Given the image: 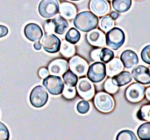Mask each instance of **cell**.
Here are the masks:
<instances>
[{
    "label": "cell",
    "mask_w": 150,
    "mask_h": 140,
    "mask_svg": "<svg viewBox=\"0 0 150 140\" xmlns=\"http://www.w3.org/2000/svg\"><path fill=\"white\" fill-rule=\"evenodd\" d=\"M70 70L78 76H83L88 70V62L80 56H74L69 62Z\"/></svg>",
    "instance_id": "11"
},
{
    "label": "cell",
    "mask_w": 150,
    "mask_h": 140,
    "mask_svg": "<svg viewBox=\"0 0 150 140\" xmlns=\"http://www.w3.org/2000/svg\"><path fill=\"white\" fill-rule=\"evenodd\" d=\"M137 135L141 140H150V124L147 122L142 125L137 131Z\"/></svg>",
    "instance_id": "27"
},
{
    "label": "cell",
    "mask_w": 150,
    "mask_h": 140,
    "mask_svg": "<svg viewBox=\"0 0 150 140\" xmlns=\"http://www.w3.org/2000/svg\"><path fill=\"white\" fill-rule=\"evenodd\" d=\"M126 40L125 32L119 27H112L105 34V45L112 50L120 48Z\"/></svg>",
    "instance_id": "2"
},
{
    "label": "cell",
    "mask_w": 150,
    "mask_h": 140,
    "mask_svg": "<svg viewBox=\"0 0 150 140\" xmlns=\"http://www.w3.org/2000/svg\"><path fill=\"white\" fill-rule=\"evenodd\" d=\"M10 139V133L8 128L4 125L2 122H0V140H9Z\"/></svg>",
    "instance_id": "34"
},
{
    "label": "cell",
    "mask_w": 150,
    "mask_h": 140,
    "mask_svg": "<svg viewBox=\"0 0 150 140\" xmlns=\"http://www.w3.org/2000/svg\"><path fill=\"white\" fill-rule=\"evenodd\" d=\"M24 34L25 38L33 42L39 41L43 36L42 29L35 23H29L24 28Z\"/></svg>",
    "instance_id": "13"
},
{
    "label": "cell",
    "mask_w": 150,
    "mask_h": 140,
    "mask_svg": "<svg viewBox=\"0 0 150 140\" xmlns=\"http://www.w3.org/2000/svg\"><path fill=\"white\" fill-rule=\"evenodd\" d=\"M110 17H111V18L112 19H113V20H115V19H117L118 18H119V13L117 12V11H112L111 13H110Z\"/></svg>",
    "instance_id": "40"
},
{
    "label": "cell",
    "mask_w": 150,
    "mask_h": 140,
    "mask_svg": "<svg viewBox=\"0 0 150 140\" xmlns=\"http://www.w3.org/2000/svg\"><path fill=\"white\" fill-rule=\"evenodd\" d=\"M70 1H80V0H70Z\"/></svg>",
    "instance_id": "43"
},
{
    "label": "cell",
    "mask_w": 150,
    "mask_h": 140,
    "mask_svg": "<svg viewBox=\"0 0 150 140\" xmlns=\"http://www.w3.org/2000/svg\"><path fill=\"white\" fill-rule=\"evenodd\" d=\"M73 24L76 29L84 32H89L98 26V18L91 11H84L75 16Z\"/></svg>",
    "instance_id": "1"
},
{
    "label": "cell",
    "mask_w": 150,
    "mask_h": 140,
    "mask_svg": "<svg viewBox=\"0 0 150 140\" xmlns=\"http://www.w3.org/2000/svg\"><path fill=\"white\" fill-rule=\"evenodd\" d=\"M132 77L140 84L149 85L150 83L149 68L145 66H136L132 71Z\"/></svg>",
    "instance_id": "12"
},
{
    "label": "cell",
    "mask_w": 150,
    "mask_h": 140,
    "mask_svg": "<svg viewBox=\"0 0 150 140\" xmlns=\"http://www.w3.org/2000/svg\"><path fill=\"white\" fill-rule=\"evenodd\" d=\"M112 79L118 87H122V86H125L127 84H129L132 82L133 77H132V75L130 72L121 71L118 75H114Z\"/></svg>",
    "instance_id": "21"
},
{
    "label": "cell",
    "mask_w": 150,
    "mask_h": 140,
    "mask_svg": "<svg viewBox=\"0 0 150 140\" xmlns=\"http://www.w3.org/2000/svg\"><path fill=\"white\" fill-rule=\"evenodd\" d=\"M76 7L69 2H63L60 4L59 7V12L62 17H63L66 19H71L75 18L76 15Z\"/></svg>",
    "instance_id": "19"
},
{
    "label": "cell",
    "mask_w": 150,
    "mask_h": 140,
    "mask_svg": "<svg viewBox=\"0 0 150 140\" xmlns=\"http://www.w3.org/2000/svg\"><path fill=\"white\" fill-rule=\"evenodd\" d=\"M62 79L63 82L67 86L70 87H75L78 82V77L76 74H74L71 70H67L63 75H62Z\"/></svg>",
    "instance_id": "25"
},
{
    "label": "cell",
    "mask_w": 150,
    "mask_h": 140,
    "mask_svg": "<svg viewBox=\"0 0 150 140\" xmlns=\"http://www.w3.org/2000/svg\"><path fill=\"white\" fill-rule=\"evenodd\" d=\"M76 89L79 96L84 100H91L95 95V87L87 78L80 79L76 83Z\"/></svg>",
    "instance_id": "8"
},
{
    "label": "cell",
    "mask_w": 150,
    "mask_h": 140,
    "mask_svg": "<svg viewBox=\"0 0 150 140\" xmlns=\"http://www.w3.org/2000/svg\"><path fill=\"white\" fill-rule=\"evenodd\" d=\"M41 46L49 53H55L59 52L61 46V39L53 33H47L41 38Z\"/></svg>",
    "instance_id": "9"
},
{
    "label": "cell",
    "mask_w": 150,
    "mask_h": 140,
    "mask_svg": "<svg viewBox=\"0 0 150 140\" xmlns=\"http://www.w3.org/2000/svg\"><path fill=\"white\" fill-rule=\"evenodd\" d=\"M42 83L45 89H47L53 96H58L62 93L64 83L60 76L48 75L43 79Z\"/></svg>",
    "instance_id": "5"
},
{
    "label": "cell",
    "mask_w": 150,
    "mask_h": 140,
    "mask_svg": "<svg viewBox=\"0 0 150 140\" xmlns=\"http://www.w3.org/2000/svg\"><path fill=\"white\" fill-rule=\"evenodd\" d=\"M53 25H54V32L59 35H62L66 32L69 28V22L63 17L56 16L54 18H51Z\"/></svg>",
    "instance_id": "20"
},
{
    "label": "cell",
    "mask_w": 150,
    "mask_h": 140,
    "mask_svg": "<svg viewBox=\"0 0 150 140\" xmlns=\"http://www.w3.org/2000/svg\"><path fill=\"white\" fill-rule=\"evenodd\" d=\"M38 74H39V76H40V78H42V79L46 78V77H47V76H48V75H49L48 70H47V68H40V69L39 70Z\"/></svg>",
    "instance_id": "38"
},
{
    "label": "cell",
    "mask_w": 150,
    "mask_h": 140,
    "mask_svg": "<svg viewBox=\"0 0 150 140\" xmlns=\"http://www.w3.org/2000/svg\"><path fill=\"white\" fill-rule=\"evenodd\" d=\"M86 74H87L88 79L92 83L101 82L106 76V70H105V63L100 62V61L92 63L88 68Z\"/></svg>",
    "instance_id": "4"
},
{
    "label": "cell",
    "mask_w": 150,
    "mask_h": 140,
    "mask_svg": "<svg viewBox=\"0 0 150 140\" xmlns=\"http://www.w3.org/2000/svg\"><path fill=\"white\" fill-rule=\"evenodd\" d=\"M112 5L118 13H125L132 6V0H112Z\"/></svg>",
    "instance_id": "22"
},
{
    "label": "cell",
    "mask_w": 150,
    "mask_h": 140,
    "mask_svg": "<svg viewBox=\"0 0 150 140\" xmlns=\"http://www.w3.org/2000/svg\"><path fill=\"white\" fill-rule=\"evenodd\" d=\"M48 100V95L47 90L42 86H36L33 89L30 93L29 101L30 103L34 108H41L43 107Z\"/></svg>",
    "instance_id": "6"
},
{
    "label": "cell",
    "mask_w": 150,
    "mask_h": 140,
    "mask_svg": "<svg viewBox=\"0 0 150 140\" xmlns=\"http://www.w3.org/2000/svg\"><path fill=\"white\" fill-rule=\"evenodd\" d=\"M96 108L101 112H110L113 110L114 107V101L112 97L105 92H99L96 95L94 99Z\"/></svg>",
    "instance_id": "7"
},
{
    "label": "cell",
    "mask_w": 150,
    "mask_h": 140,
    "mask_svg": "<svg viewBox=\"0 0 150 140\" xmlns=\"http://www.w3.org/2000/svg\"><path fill=\"white\" fill-rule=\"evenodd\" d=\"M120 61L126 68H133L139 63L137 53L130 49L125 50L120 55Z\"/></svg>",
    "instance_id": "16"
},
{
    "label": "cell",
    "mask_w": 150,
    "mask_h": 140,
    "mask_svg": "<svg viewBox=\"0 0 150 140\" xmlns=\"http://www.w3.org/2000/svg\"><path fill=\"white\" fill-rule=\"evenodd\" d=\"M100 29L105 31V32H108L109 30H111L113 25H114V20L111 18L110 16H102L100 20L98 21V25Z\"/></svg>",
    "instance_id": "26"
},
{
    "label": "cell",
    "mask_w": 150,
    "mask_h": 140,
    "mask_svg": "<svg viewBox=\"0 0 150 140\" xmlns=\"http://www.w3.org/2000/svg\"><path fill=\"white\" fill-rule=\"evenodd\" d=\"M8 32H9V30L5 25H0V38L5 37L8 34Z\"/></svg>",
    "instance_id": "39"
},
{
    "label": "cell",
    "mask_w": 150,
    "mask_h": 140,
    "mask_svg": "<svg viewBox=\"0 0 150 140\" xmlns=\"http://www.w3.org/2000/svg\"><path fill=\"white\" fill-rule=\"evenodd\" d=\"M145 95H146V96H147V99L148 100H150V88H147L146 89H145Z\"/></svg>",
    "instance_id": "42"
},
{
    "label": "cell",
    "mask_w": 150,
    "mask_h": 140,
    "mask_svg": "<svg viewBox=\"0 0 150 140\" xmlns=\"http://www.w3.org/2000/svg\"><path fill=\"white\" fill-rule=\"evenodd\" d=\"M123 64L118 58H113L112 61L107 62V65H105V70L106 75L110 77H113L114 75H118L121 71H123Z\"/></svg>",
    "instance_id": "18"
},
{
    "label": "cell",
    "mask_w": 150,
    "mask_h": 140,
    "mask_svg": "<svg viewBox=\"0 0 150 140\" xmlns=\"http://www.w3.org/2000/svg\"><path fill=\"white\" fill-rule=\"evenodd\" d=\"M114 58V53L109 48L103 47L100 53V61L103 63H107Z\"/></svg>",
    "instance_id": "28"
},
{
    "label": "cell",
    "mask_w": 150,
    "mask_h": 140,
    "mask_svg": "<svg viewBox=\"0 0 150 140\" xmlns=\"http://www.w3.org/2000/svg\"><path fill=\"white\" fill-rule=\"evenodd\" d=\"M69 68V64L65 60L62 59H56L51 61L48 64L47 70L48 73L51 74V75H56L60 76L62 75Z\"/></svg>",
    "instance_id": "15"
},
{
    "label": "cell",
    "mask_w": 150,
    "mask_h": 140,
    "mask_svg": "<svg viewBox=\"0 0 150 140\" xmlns=\"http://www.w3.org/2000/svg\"><path fill=\"white\" fill-rule=\"evenodd\" d=\"M90 108H91L90 103L87 100H82L76 105V110L78 111V113H80L82 115L88 113L90 110Z\"/></svg>",
    "instance_id": "32"
},
{
    "label": "cell",
    "mask_w": 150,
    "mask_h": 140,
    "mask_svg": "<svg viewBox=\"0 0 150 140\" xmlns=\"http://www.w3.org/2000/svg\"><path fill=\"white\" fill-rule=\"evenodd\" d=\"M81 39V33L76 28H70L65 35V40L70 44H76Z\"/></svg>",
    "instance_id": "24"
},
{
    "label": "cell",
    "mask_w": 150,
    "mask_h": 140,
    "mask_svg": "<svg viewBox=\"0 0 150 140\" xmlns=\"http://www.w3.org/2000/svg\"><path fill=\"white\" fill-rule=\"evenodd\" d=\"M137 117L140 120H146V121H149L150 120V105L149 104H146L144 106H142L140 110L137 113Z\"/></svg>",
    "instance_id": "30"
},
{
    "label": "cell",
    "mask_w": 150,
    "mask_h": 140,
    "mask_svg": "<svg viewBox=\"0 0 150 140\" xmlns=\"http://www.w3.org/2000/svg\"><path fill=\"white\" fill-rule=\"evenodd\" d=\"M104 89L106 92L111 93V94H114L119 90V87L114 83L112 78H109L105 81L104 84Z\"/></svg>",
    "instance_id": "31"
},
{
    "label": "cell",
    "mask_w": 150,
    "mask_h": 140,
    "mask_svg": "<svg viewBox=\"0 0 150 140\" xmlns=\"http://www.w3.org/2000/svg\"><path fill=\"white\" fill-rule=\"evenodd\" d=\"M60 3L58 0H41L38 11L40 15L45 18H50L59 13Z\"/></svg>",
    "instance_id": "3"
},
{
    "label": "cell",
    "mask_w": 150,
    "mask_h": 140,
    "mask_svg": "<svg viewBox=\"0 0 150 140\" xmlns=\"http://www.w3.org/2000/svg\"><path fill=\"white\" fill-rule=\"evenodd\" d=\"M116 140H138L136 135L129 130H123L120 132L116 137Z\"/></svg>",
    "instance_id": "29"
},
{
    "label": "cell",
    "mask_w": 150,
    "mask_h": 140,
    "mask_svg": "<svg viewBox=\"0 0 150 140\" xmlns=\"http://www.w3.org/2000/svg\"><path fill=\"white\" fill-rule=\"evenodd\" d=\"M145 87L140 83L131 84L126 89V98L131 103H139L145 96Z\"/></svg>",
    "instance_id": "10"
},
{
    "label": "cell",
    "mask_w": 150,
    "mask_h": 140,
    "mask_svg": "<svg viewBox=\"0 0 150 140\" xmlns=\"http://www.w3.org/2000/svg\"><path fill=\"white\" fill-rule=\"evenodd\" d=\"M44 30L48 34L54 32V25H53V23H52L51 19H47V20L45 21V23H44Z\"/></svg>",
    "instance_id": "36"
},
{
    "label": "cell",
    "mask_w": 150,
    "mask_h": 140,
    "mask_svg": "<svg viewBox=\"0 0 150 140\" xmlns=\"http://www.w3.org/2000/svg\"><path fill=\"white\" fill-rule=\"evenodd\" d=\"M87 40L91 46L103 47L105 46V34L100 30L93 29L87 34Z\"/></svg>",
    "instance_id": "17"
},
{
    "label": "cell",
    "mask_w": 150,
    "mask_h": 140,
    "mask_svg": "<svg viewBox=\"0 0 150 140\" xmlns=\"http://www.w3.org/2000/svg\"><path fill=\"white\" fill-rule=\"evenodd\" d=\"M90 9L96 16H105L110 11V4L107 0H91Z\"/></svg>",
    "instance_id": "14"
},
{
    "label": "cell",
    "mask_w": 150,
    "mask_h": 140,
    "mask_svg": "<svg viewBox=\"0 0 150 140\" xmlns=\"http://www.w3.org/2000/svg\"><path fill=\"white\" fill-rule=\"evenodd\" d=\"M149 52H150L149 45L146 46L142 49V61H143L145 63H147V64H149V65L150 64Z\"/></svg>",
    "instance_id": "35"
},
{
    "label": "cell",
    "mask_w": 150,
    "mask_h": 140,
    "mask_svg": "<svg viewBox=\"0 0 150 140\" xmlns=\"http://www.w3.org/2000/svg\"><path fill=\"white\" fill-rule=\"evenodd\" d=\"M100 53H101V49H94L91 52V57L92 60L98 61H100Z\"/></svg>",
    "instance_id": "37"
},
{
    "label": "cell",
    "mask_w": 150,
    "mask_h": 140,
    "mask_svg": "<svg viewBox=\"0 0 150 140\" xmlns=\"http://www.w3.org/2000/svg\"><path fill=\"white\" fill-rule=\"evenodd\" d=\"M63 96L66 99H72L76 96V90L75 89V87H70V86H66L63 88L62 93Z\"/></svg>",
    "instance_id": "33"
},
{
    "label": "cell",
    "mask_w": 150,
    "mask_h": 140,
    "mask_svg": "<svg viewBox=\"0 0 150 140\" xmlns=\"http://www.w3.org/2000/svg\"><path fill=\"white\" fill-rule=\"evenodd\" d=\"M61 54L66 58H70L73 57V55L76 53V48L74 46L73 44L69 43L66 40L61 41V46H60V49H59Z\"/></svg>",
    "instance_id": "23"
},
{
    "label": "cell",
    "mask_w": 150,
    "mask_h": 140,
    "mask_svg": "<svg viewBox=\"0 0 150 140\" xmlns=\"http://www.w3.org/2000/svg\"><path fill=\"white\" fill-rule=\"evenodd\" d=\"M33 47H34V49L35 50H37V51H39V50H40L41 49V43L40 42H39V41H36V42H34V44H33Z\"/></svg>",
    "instance_id": "41"
}]
</instances>
